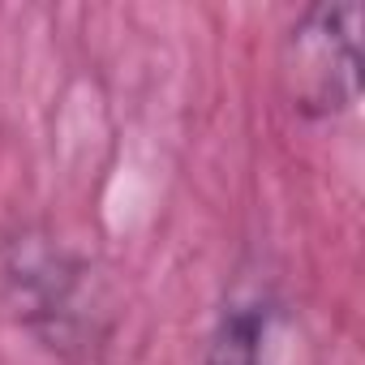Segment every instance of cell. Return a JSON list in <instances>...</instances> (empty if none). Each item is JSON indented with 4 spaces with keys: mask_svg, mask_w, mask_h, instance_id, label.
<instances>
[{
    "mask_svg": "<svg viewBox=\"0 0 365 365\" xmlns=\"http://www.w3.org/2000/svg\"><path fill=\"white\" fill-rule=\"evenodd\" d=\"M279 78L301 116H339L361 95V5H309L279 52Z\"/></svg>",
    "mask_w": 365,
    "mask_h": 365,
    "instance_id": "6da1fadb",
    "label": "cell"
},
{
    "mask_svg": "<svg viewBox=\"0 0 365 365\" xmlns=\"http://www.w3.org/2000/svg\"><path fill=\"white\" fill-rule=\"evenodd\" d=\"M262 339H267V309L237 305L224 314L202 365H262Z\"/></svg>",
    "mask_w": 365,
    "mask_h": 365,
    "instance_id": "7a4b0ae2",
    "label": "cell"
}]
</instances>
